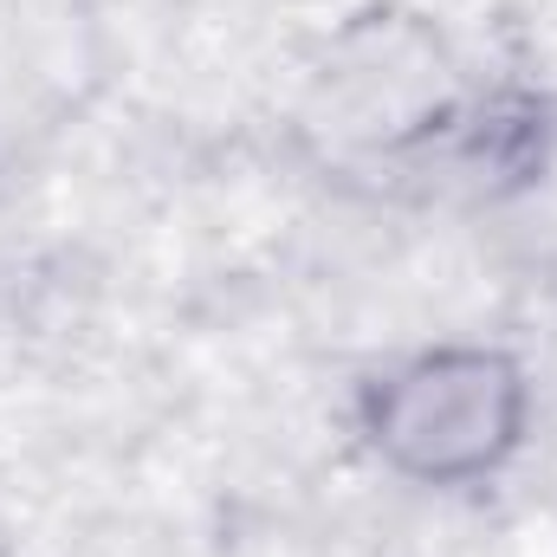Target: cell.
<instances>
[{
	"mask_svg": "<svg viewBox=\"0 0 557 557\" xmlns=\"http://www.w3.org/2000/svg\"><path fill=\"white\" fill-rule=\"evenodd\" d=\"M532 370L506 344H428L357 389V434L383 473L460 493L499 480L532 441Z\"/></svg>",
	"mask_w": 557,
	"mask_h": 557,
	"instance_id": "obj_1",
	"label": "cell"
},
{
	"mask_svg": "<svg viewBox=\"0 0 557 557\" xmlns=\"http://www.w3.org/2000/svg\"><path fill=\"white\" fill-rule=\"evenodd\" d=\"M454 162L480 182H532L552 156V111L532 91H493L454 117Z\"/></svg>",
	"mask_w": 557,
	"mask_h": 557,
	"instance_id": "obj_2",
	"label": "cell"
}]
</instances>
